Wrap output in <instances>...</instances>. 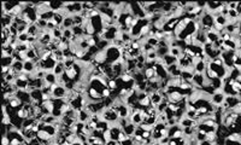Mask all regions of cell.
Wrapping results in <instances>:
<instances>
[{
    "label": "cell",
    "mask_w": 241,
    "mask_h": 145,
    "mask_svg": "<svg viewBox=\"0 0 241 145\" xmlns=\"http://www.w3.org/2000/svg\"><path fill=\"white\" fill-rule=\"evenodd\" d=\"M140 127L142 131H150V132H152L153 128H154V126H151V124H141Z\"/></svg>",
    "instance_id": "obj_31"
},
{
    "label": "cell",
    "mask_w": 241,
    "mask_h": 145,
    "mask_svg": "<svg viewBox=\"0 0 241 145\" xmlns=\"http://www.w3.org/2000/svg\"><path fill=\"white\" fill-rule=\"evenodd\" d=\"M168 145H180L179 144V142H177V139H174V138H170V140H169V143Z\"/></svg>",
    "instance_id": "obj_36"
},
{
    "label": "cell",
    "mask_w": 241,
    "mask_h": 145,
    "mask_svg": "<svg viewBox=\"0 0 241 145\" xmlns=\"http://www.w3.org/2000/svg\"><path fill=\"white\" fill-rule=\"evenodd\" d=\"M16 116L20 117L22 120H25V119H29V114L23 109V108H20L16 110Z\"/></svg>",
    "instance_id": "obj_21"
},
{
    "label": "cell",
    "mask_w": 241,
    "mask_h": 145,
    "mask_svg": "<svg viewBox=\"0 0 241 145\" xmlns=\"http://www.w3.org/2000/svg\"><path fill=\"white\" fill-rule=\"evenodd\" d=\"M40 28L34 23V24H32V25H29V28H28V35L29 36H38L39 35V33H40Z\"/></svg>",
    "instance_id": "obj_14"
},
{
    "label": "cell",
    "mask_w": 241,
    "mask_h": 145,
    "mask_svg": "<svg viewBox=\"0 0 241 145\" xmlns=\"http://www.w3.org/2000/svg\"><path fill=\"white\" fill-rule=\"evenodd\" d=\"M151 137H152V133L150 131H143L142 132V138L143 139H150Z\"/></svg>",
    "instance_id": "obj_33"
},
{
    "label": "cell",
    "mask_w": 241,
    "mask_h": 145,
    "mask_svg": "<svg viewBox=\"0 0 241 145\" xmlns=\"http://www.w3.org/2000/svg\"><path fill=\"white\" fill-rule=\"evenodd\" d=\"M53 73H54L57 76H61V75L65 73V67H64V63H61V62L57 63V65H56V67H54V69H53Z\"/></svg>",
    "instance_id": "obj_15"
},
{
    "label": "cell",
    "mask_w": 241,
    "mask_h": 145,
    "mask_svg": "<svg viewBox=\"0 0 241 145\" xmlns=\"http://www.w3.org/2000/svg\"><path fill=\"white\" fill-rule=\"evenodd\" d=\"M164 62H165V64L169 67V65H172V64H176V63L179 62V59L176 58V57H174V56H171L170 53H168V55H165L164 57Z\"/></svg>",
    "instance_id": "obj_16"
},
{
    "label": "cell",
    "mask_w": 241,
    "mask_h": 145,
    "mask_svg": "<svg viewBox=\"0 0 241 145\" xmlns=\"http://www.w3.org/2000/svg\"><path fill=\"white\" fill-rule=\"evenodd\" d=\"M168 109H170L171 111H174V113H176L179 109H180V106L177 105V104H172V103H169L168 104Z\"/></svg>",
    "instance_id": "obj_32"
},
{
    "label": "cell",
    "mask_w": 241,
    "mask_h": 145,
    "mask_svg": "<svg viewBox=\"0 0 241 145\" xmlns=\"http://www.w3.org/2000/svg\"><path fill=\"white\" fill-rule=\"evenodd\" d=\"M36 69V64L33 62V61H28V62H24V69H23V73L30 75L32 73H34Z\"/></svg>",
    "instance_id": "obj_10"
},
{
    "label": "cell",
    "mask_w": 241,
    "mask_h": 145,
    "mask_svg": "<svg viewBox=\"0 0 241 145\" xmlns=\"http://www.w3.org/2000/svg\"><path fill=\"white\" fill-rule=\"evenodd\" d=\"M120 145H134V142H133V139L132 138H129V139H127L125 142H123V143H120Z\"/></svg>",
    "instance_id": "obj_35"
},
{
    "label": "cell",
    "mask_w": 241,
    "mask_h": 145,
    "mask_svg": "<svg viewBox=\"0 0 241 145\" xmlns=\"http://www.w3.org/2000/svg\"><path fill=\"white\" fill-rule=\"evenodd\" d=\"M147 42L151 45V46H153V47H158V44H159V40H157L156 38H147Z\"/></svg>",
    "instance_id": "obj_30"
},
{
    "label": "cell",
    "mask_w": 241,
    "mask_h": 145,
    "mask_svg": "<svg viewBox=\"0 0 241 145\" xmlns=\"http://www.w3.org/2000/svg\"><path fill=\"white\" fill-rule=\"evenodd\" d=\"M63 28L64 29H71L74 27V20H72V16H68L64 18V22H63Z\"/></svg>",
    "instance_id": "obj_17"
},
{
    "label": "cell",
    "mask_w": 241,
    "mask_h": 145,
    "mask_svg": "<svg viewBox=\"0 0 241 145\" xmlns=\"http://www.w3.org/2000/svg\"><path fill=\"white\" fill-rule=\"evenodd\" d=\"M154 38L157 40H159V41L164 40V30L163 29H157L156 30V34H154Z\"/></svg>",
    "instance_id": "obj_29"
},
{
    "label": "cell",
    "mask_w": 241,
    "mask_h": 145,
    "mask_svg": "<svg viewBox=\"0 0 241 145\" xmlns=\"http://www.w3.org/2000/svg\"><path fill=\"white\" fill-rule=\"evenodd\" d=\"M23 106V102L20 99V97L16 94L12 99H10L9 101V103H7V108L9 109H12V110H17V109H20Z\"/></svg>",
    "instance_id": "obj_5"
},
{
    "label": "cell",
    "mask_w": 241,
    "mask_h": 145,
    "mask_svg": "<svg viewBox=\"0 0 241 145\" xmlns=\"http://www.w3.org/2000/svg\"><path fill=\"white\" fill-rule=\"evenodd\" d=\"M169 53H170L171 56H174V57H176V58L179 59V58H180V56L182 55V48H181V47H170Z\"/></svg>",
    "instance_id": "obj_22"
},
{
    "label": "cell",
    "mask_w": 241,
    "mask_h": 145,
    "mask_svg": "<svg viewBox=\"0 0 241 145\" xmlns=\"http://www.w3.org/2000/svg\"><path fill=\"white\" fill-rule=\"evenodd\" d=\"M107 87L113 92L118 88V81L116 79H111V80H107Z\"/></svg>",
    "instance_id": "obj_24"
},
{
    "label": "cell",
    "mask_w": 241,
    "mask_h": 145,
    "mask_svg": "<svg viewBox=\"0 0 241 145\" xmlns=\"http://www.w3.org/2000/svg\"><path fill=\"white\" fill-rule=\"evenodd\" d=\"M129 138H130L129 135H127L123 131H120V133L118 134V138H117V142H118V143H123V142H125V140L129 139Z\"/></svg>",
    "instance_id": "obj_28"
},
{
    "label": "cell",
    "mask_w": 241,
    "mask_h": 145,
    "mask_svg": "<svg viewBox=\"0 0 241 145\" xmlns=\"http://www.w3.org/2000/svg\"><path fill=\"white\" fill-rule=\"evenodd\" d=\"M186 98H187V97L183 94V92H181L180 90H175V91H172L171 93L168 94V101H169V103H172V104H179L180 102L184 101Z\"/></svg>",
    "instance_id": "obj_2"
},
{
    "label": "cell",
    "mask_w": 241,
    "mask_h": 145,
    "mask_svg": "<svg viewBox=\"0 0 241 145\" xmlns=\"http://www.w3.org/2000/svg\"><path fill=\"white\" fill-rule=\"evenodd\" d=\"M64 145H71V144H69V143H68V142H66V143H65V144Z\"/></svg>",
    "instance_id": "obj_37"
},
{
    "label": "cell",
    "mask_w": 241,
    "mask_h": 145,
    "mask_svg": "<svg viewBox=\"0 0 241 145\" xmlns=\"http://www.w3.org/2000/svg\"><path fill=\"white\" fill-rule=\"evenodd\" d=\"M29 94H30L32 102H41V97H42V91L41 90H39V88L32 90Z\"/></svg>",
    "instance_id": "obj_11"
},
{
    "label": "cell",
    "mask_w": 241,
    "mask_h": 145,
    "mask_svg": "<svg viewBox=\"0 0 241 145\" xmlns=\"http://www.w3.org/2000/svg\"><path fill=\"white\" fill-rule=\"evenodd\" d=\"M136 127H138V126H135V124H133V122H129V124H127L125 127H123V132H124L127 135H129V137H133V135H134V133H135V129H136Z\"/></svg>",
    "instance_id": "obj_12"
},
{
    "label": "cell",
    "mask_w": 241,
    "mask_h": 145,
    "mask_svg": "<svg viewBox=\"0 0 241 145\" xmlns=\"http://www.w3.org/2000/svg\"><path fill=\"white\" fill-rule=\"evenodd\" d=\"M120 81L124 83H128V82H134L135 80H134V78H133V75L132 74H128V73H123L122 75L120 76Z\"/></svg>",
    "instance_id": "obj_18"
},
{
    "label": "cell",
    "mask_w": 241,
    "mask_h": 145,
    "mask_svg": "<svg viewBox=\"0 0 241 145\" xmlns=\"http://www.w3.org/2000/svg\"><path fill=\"white\" fill-rule=\"evenodd\" d=\"M74 36V33H72V29H64L63 30V38L66 39V40H71V38Z\"/></svg>",
    "instance_id": "obj_27"
},
{
    "label": "cell",
    "mask_w": 241,
    "mask_h": 145,
    "mask_svg": "<svg viewBox=\"0 0 241 145\" xmlns=\"http://www.w3.org/2000/svg\"><path fill=\"white\" fill-rule=\"evenodd\" d=\"M101 119L109 124H113V122H117L120 120V116H118V111L113 108V106H107V108H104V110L100 113Z\"/></svg>",
    "instance_id": "obj_1"
},
{
    "label": "cell",
    "mask_w": 241,
    "mask_h": 145,
    "mask_svg": "<svg viewBox=\"0 0 241 145\" xmlns=\"http://www.w3.org/2000/svg\"><path fill=\"white\" fill-rule=\"evenodd\" d=\"M93 59L95 61V63L98 65H101V64H105L107 63V57H106V51H98L94 56H93Z\"/></svg>",
    "instance_id": "obj_6"
},
{
    "label": "cell",
    "mask_w": 241,
    "mask_h": 145,
    "mask_svg": "<svg viewBox=\"0 0 241 145\" xmlns=\"http://www.w3.org/2000/svg\"><path fill=\"white\" fill-rule=\"evenodd\" d=\"M13 62H15L13 57H4L1 58V67H12Z\"/></svg>",
    "instance_id": "obj_23"
},
{
    "label": "cell",
    "mask_w": 241,
    "mask_h": 145,
    "mask_svg": "<svg viewBox=\"0 0 241 145\" xmlns=\"http://www.w3.org/2000/svg\"><path fill=\"white\" fill-rule=\"evenodd\" d=\"M205 137H206V140H209V142H211V143L217 142V138H218L217 132H215V131H210V132H207Z\"/></svg>",
    "instance_id": "obj_20"
},
{
    "label": "cell",
    "mask_w": 241,
    "mask_h": 145,
    "mask_svg": "<svg viewBox=\"0 0 241 145\" xmlns=\"http://www.w3.org/2000/svg\"><path fill=\"white\" fill-rule=\"evenodd\" d=\"M140 109L141 108H133L132 110V115H130V121L135 126H140L141 124H143V120H142V116L140 114Z\"/></svg>",
    "instance_id": "obj_3"
},
{
    "label": "cell",
    "mask_w": 241,
    "mask_h": 145,
    "mask_svg": "<svg viewBox=\"0 0 241 145\" xmlns=\"http://www.w3.org/2000/svg\"><path fill=\"white\" fill-rule=\"evenodd\" d=\"M150 98H151V105H153V106H156V108H157V105H159V104L163 102V94H161V92H154V93H152V94L150 96Z\"/></svg>",
    "instance_id": "obj_7"
},
{
    "label": "cell",
    "mask_w": 241,
    "mask_h": 145,
    "mask_svg": "<svg viewBox=\"0 0 241 145\" xmlns=\"http://www.w3.org/2000/svg\"><path fill=\"white\" fill-rule=\"evenodd\" d=\"M101 96L104 99H107V98H111L112 97V91L109 88V87H105L102 91H101Z\"/></svg>",
    "instance_id": "obj_25"
},
{
    "label": "cell",
    "mask_w": 241,
    "mask_h": 145,
    "mask_svg": "<svg viewBox=\"0 0 241 145\" xmlns=\"http://www.w3.org/2000/svg\"><path fill=\"white\" fill-rule=\"evenodd\" d=\"M12 68L16 70L17 74H20V73H23V69H24V62H22V61H15L13 64H12Z\"/></svg>",
    "instance_id": "obj_19"
},
{
    "label": "cell",
    "mask_w": 241,
    "mask_h": 145,
    "mask_svg": "<svg viewBox=\"0 0 241 145\" xmlns=\"http://www.w3.org/2000/svg\"><path fill=\"white\" fill-rule=\"evenodd\" d=\"M66 93H68V90L65 88V86H58L54 91H53V97L52 99H63L66 97Z\"/></svg>",
    "instance_id": "obj_4"
},
{
    "label": "cell",
    "mask_w": 241,
    "mask_h": 145,
    "mask_svg": "<svg viewBox=\"0 0 241 145\" xmlns=\"http://www.w3.org/2000/svg\"><path fill=\"white\" fill-rule=\"evenodd\" d=\"M169 140H170V138H169V137H163V138H161L158 143H159L161 145H168Z\"/></svg>",
    "instance_id": "obj_34"
},
{
    "label": "cell",
    "mask_w": 241,
    "mask_h": 145,
    "mask_svg": "<svg viewBox=\"0 0 241 145\" xmlns=\"http://www.w3.org/2000/svg\"><path fill=\"white\" fill-rule=\"evenodd\" d=\"M38 139L40 140V142H42V143H47L51 138H52V135L46 131V129H43V128H41L40 131L38 132Z\"/></svg>",
    "instance_id": "obj_8"
},
{
    "label": "cell",
    "mask_w": 241,
    "mask_h": 145,
    "mask_svg": "<svg viewBox=\"0 0 241 145\" xmlns=\"http://www.w3.org/2000/svg\"><path fill=\"white\" fill-rule=\"evenodd\" d=\"M142 74L145 75L146 80H151L152 78H154V76L157 75V73H156V70L153 69V67H152V68H145V69L142 70Z\"/></svg>",
    "instance_id": "obj_13"
},
{
    "label": "cell",
    "mask_w": 241,
    "mask_h": 145,
    "mask_svg": "<svg viewBox=\"0 0 241 145\" xmlns=\"http://www.w3.org/2000/svg\"><path fill=\"white\" fill-rule=\"evenodd\" d=\"M57 75L51 70V71H46V75H45V82L47 83V85H53V83H57Z\"/></svg>",
    "instance_id": "obj_9"
},
{
    "label": "cell",
    "mask_w": 241,
    "mask_h": 145,
    "mask_svg": "<svg viewBox=\"0 0 241 145\" xmlns=\"http://www.w3.org/2000/svg\"><path fill=\"white\" fill-rule=\"evenodd\" d=\"M102 140L105 142V144L107 143V142H110V140H112V138H111V131L107 128L106 131H104V133H102Z\"/></svg>",
    "instance_id": "obj_26"
}]
</instances>
